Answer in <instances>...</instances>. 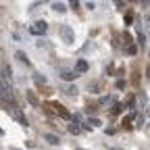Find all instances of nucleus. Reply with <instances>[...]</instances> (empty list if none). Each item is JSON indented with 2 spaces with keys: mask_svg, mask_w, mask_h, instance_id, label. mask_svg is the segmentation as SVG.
<instances>
[{
  "mask_svg": "<svg viewBox=\"0 0 150 150\" xmlns=\"http://www.w3.org/2000/svg\"><path fill=\"white\" fill-rule=\"evenodd\" d=\"M36 46H38V48H48V44L44 42V40H38V42H36Z\"/></svg>",
  "mask_w": 150,
  "mask_h": 150,
  "instance_id": "f8f14e48",
  "label": "nucleus"
},
{
  "mask_svg": "<svg viewBox=\"0 0 150 150\" xmlns=\"http://www.w3.org/2000/svg\"><path fill=\"white\" fill-rule=\"evenodd\" d=\"M36 81H38V83H46V77H44V75H38V73H36Z\"/></svg>",
  "mask_w": 150,
  "mask_h": 150,
  "instance_id": "ddd939ff",
  "label": "nucleus"
},
{
  "mask_svg": "<svg viewBox=\"0 0 150 150\" xmlns=\"http://www.w3.org/2000/svg\"><path fill=\"white\" fill-rule=\"evenodd\" d=\"M44 140H46V142H48L50 146H56V144H60V138H58V136H54V134H46V136H44Z\"/></svg>",
  "mask_w": 150,
  "mask_h": 150,
  "instance_id": "20e7f679",
  "label": "nucleus"
},
{
  "mask_svg": "<svg viewBox=\"0 0 150 150\" xmlns=\"http://www.w3.org/2000/svg\"><path fill=\"white\" fill-rule=\"evenodd\" d=\"M11 150H17V148H11Z\"/></svg>",
  "mask_w": 150,
  "mask_h": 150,
  "instance_id": "2eb2a0df",
  "label": "nucleus"
},
{
  "mask_svg": "<svg viewBox=\"0 0 150 150\" xmlns=\"http://www.w3.org/2000/svg\"><path fill=\"white\" fill-rule=\"evenodd\" d=\"M75 67H77V71H88V63H86V60H77ZM77 71H75V73H77Z\"/></svg>",
  "mask_w": 150,
  "mask_h": 150,
  "instance_id": "9d476101",
  "label": "nucleus"
},
{
  "mask_svg": "<svg viewBox=\"0 0 150 150\" xmlns=\"http://www.w3.org/2000/svg\"><path fill=\"white\" fill-rule=\"evenodd\" d=\"M79 150H83V148H79Z\"/></svg>",
  "mask_w": 150,
  "mask_h": 150,
  "instance_id": "dca6fc26",
  "label": "nucleus"
},
{
  "mask_svg": "<svg viewBox=\"0 0 150 150\" xmlns=\"http://www.w3.org/2000/svg\"><path fill=\"white\" fill-rule=\"evenodd\" d=\"M65 94H69V96H77L79 90H77V86H67V88H65Z\"/></svg>",
  "mask_w": 150,
  "mask_h": 150,
  "instance_id": "1a4fd4ad",
  "label": "nucleus"
},
{
  "mask_svg": "<svg viewBox=\"0 0 150 150\" xmlns=\"http://www.w3.org/2000/svg\"><path fill=\"white\" fill-rule=\"evenodd\" d=\"M15 56H17V60H19V63H23V65H29V56L25 54L23 50H17V52H15Z\"/></svg>",
  "mask_w": 150,
  "mask_h": 150,
  "instance_id": "39448f33",
  "label": "nucleus"
},
{
  "mask_svg": "<svg viewBox=\"0 0 150 150\" xmlns=\"http://www.w3.org/2000/svg\"><path fill=\"white\" fill-rule=\"evenodd\" d=\"M58 33L65 38L67 44H73V31H71V27H69V25H63V27L58 29Z\"/></svg>",
  "mask_w": 150,
  "mask_h": 150,
  "instance_id": "f03ea898",
  "label": "nucleus"
},
{
  "mask_svg": "<svg viewBox=\"0 0 150 150\" xmlns=\"http://www.w3.org/2000/svg\"><path fill=\"white\" fill-rule=\"evenodd\" d=\"M60 77H63V79H67V81H71V79H75L77 77V73L75 71H71V69H60Z\"/></svg>",
  "mask_w": 150,
  "mask_h": 150,
  "instance_id": "7ed1b4c3",
  "label": "nucleus"
},
{
  "mask_svg": "<svg viewBox=\"0 0 150 150\" xmlns=\"http://www.w3.org/2000/svg\"><path fill=\"white\" fill-rule=\"evenodd\" d=\"M138 40H140V44H142V46L146 44V36H144V33H138Z\"/></svg>",
  "mask_w": 150,
  "mask_h": 150,
  "instance_id": "4468645a",
  "label": "nucleus"
},
{
  "mask_svg": "<svg viewBox=\"0 0 150 150\" xmlns=\"http://www.w3.org/2000/svg\"><path fill=\"white\" fill-rule=\"evenodd\" d=\"M31 33H36V36H44V33L48 31V23L44 21V19H38V21H33V25L29 27Z\"/></svg>",
  "mask_w": 150,
  "mask_h": 150,
  "instance_id": "f257e3e1",
  "label": "nucleus"
},
{
  "mask_svg": "<svg viewBox=\"0 0 150 150\" xmlns=\"http://www.w3.org/2000/svg\"><path fill=\"white\" fill-rule=\"evenodd\" d=\"M100 125H102V123H100V119H96V117L92 119V117H90V119H88V125H86V127L90 129V127H100Z\"/></svg>",
  "mask_w": 150,
  "mask_h": 150,
  "instance_id": "6e6552de",
  "label": "nucleus"
},
{
  "mask_svg": "<svg viewBox=\"0 0 150 150\" xmlns=\"http://www.w3.org/2000/svg\"><path fill=\"white\" fill-rule=\"evenodd\" d=\"M54 109H56V113H58L63 119H71V115H69V113L65 111V107H60V104H54Z\"/></svg>",
  "mask_w": 150,
  "mask_h": 150,
  "instance_id": "423d86ee",
  "label": "nucleus"
},
{
  "mask_svg": "<svg viewBox=\"0 0 150 150\" xmlns=\"http://www.w3.org/2000/svg\"><path fill=\"white\" fill-rule=\"evenodd\" d=\"M69 131H71V134H79L81 127H77V123H73V125H69Z\"/></svg>",
  "mask_w": 150,
  "mask_h": 150,
  "instance_id": "9b49d317",
  "label": "nucleus"
},
{
  "mask_svg": "<svg viewBox=\"0 0 150 150\" xmlns=\"http://www.w3.org/2000/svg\"><path fill=\"white\" fill-rule=\"evenodd\" d=\"M52 11H56V13H65V11H67V4H63V2H52Z\"/></svg>",
  "mask_w": 150,
  "mask_h": 150,
  "instance_id": "0eeeda50",
  "label": "nucleus"
}]
</instances>
